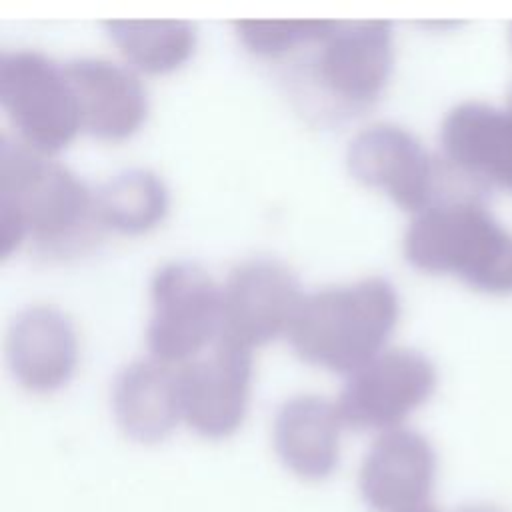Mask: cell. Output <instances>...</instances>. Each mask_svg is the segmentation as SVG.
Masks as SVG:
<instances>
[{
	"mask_svg": "<svg viewBox=\"0 0 512 512\" xmlns=\"http://www.w3.org/2000/svg\"><path fill=\"white\" fill-rule=\"evenodd\" d=\"M96 220L94 194L60 162L24 142L0 148V256L10 258L26 238L60 250Z\"/></svg>",
	"mask_w": 512,
	"mask_h": 512,
	"instance_id": "obj_1",
	"label": "cell"
},
{
	"mask_svg": "<svg viewBox=\"0 0 512 512\" xmlns=\"http://www.w3.org/2000/svg\"><path fill=\"white\" fill-rule=\"evenodd\" d=\"M398 314L396 288L370 276L304 294L286 336L304 362L350 376L386 350Z\"/></svg>",
	"mask_w": 512,
	"mask_h": 512,
	"instance_id": "obj_2",
	"label": "cell"
},
{
	"mask_svg": "<svg viewBox=\"0 0 512 512\" xmlns=\"http://www.w3.org/2000/svg\"><path fill=\"white\" fill-rule=\"evenodd\" d=\"M402 248L420 272L456 276L484 294H512V232L474 198L434 202L414 214Z\"/></svg>",
	"mask_w": 512,
	"mask_h": 512,
	"instance_id": "obj_3",
	"label": "cell"
},
{
	"mask_svg": "<svg viewBox=\"0 0 512 512\" xmlns=\"http://www.w3.org/2000/svg\"><path fill=\"white\" fill-rule=\"evenodd\" d=\"M222 286L192 262H170L150 282V320L146 344L150 358L184 366L218 340Z\"/></svg>",
	"mask_w": 512,
	"mask_h": 512,
	"instance_id": "obj_4",
	"label": "cell"
},
{
	"mask_svg": "<svg viewBox=\"0 0 512 512\" xmlns=\"http://www.w3.org/2000/svg\"><path fill=\"white\" fill-rule=\"evenodd\" d=\"M0 104L20 140L48 156L68 146L82 128L64 66L54 64L40 52L16 50L2 54Z\"/></svg>",
	"mask_w": 512,
	"mask_h": 512,
	"instance_id": "obj_5",
	"label": "cell"
},
{
	"mask_svg": "<svg viewBox=\"0 0 512 512\" xmlns=\"http://www.w3.org/2000/svg\"><path fill=\"white\" fill-rule=\"evenodd\" d=\"M438 384L434 362L412 348L382 350L346 376L336 400L344 426L388 432L430 400Z\"/></svg>",
	"mask_w": 512,
	"mask_h": 512,
	"instance_id": "obj_6",
	"label": "cell"
},
{
	"mask_svg": "<svg viewBox=\"0 0 512 512\" xmlns=\"http://www.w3.org/2000/svg\"><path fill=\"white\" fill-rule=\"evenodd\" d=\"M304 298L296 276L276 260H246L232 268L222 286V322L218 340L254 350L290 324Z\"/></svg>",
	"mask_w": 512,
	"mask_h": 512,
	"instance_id": "obj_7",
	"label": "cell"
},
{
	"mask_svg": "<svg viewBox=\"0 0 512 512\" xmlns=\"http://www.w3.org/2000/svg\"><path fill=\"white\" fill-rule=\"evenodd\" d=\"M346 166L354 180L386 192L412 214L434 204V162L420 140L402 126L382 122L360 130L348 144Z\"/></svg>",
	"mask_w": 512,
	"mask_h": 512,
	"instance_id": "obj_8",
	"label": "cell"
},
{
	"mask_svg": "<svg viewBox=\"0 0 512 512\" xmlns=\"http://www.w3.org/2000/svg\"><path fill=\"white\" fill-rule=\"evenodd\" d=\"M180 384L184 422L202 438H228L248 412L252 352L216 340L208 356L180 366Z\"/></svg>",
	"mask_w": 512,
	"mask_h": 512,
	"instance_id": "obj_9",
	"label": "cell"
},
{
	"mask_svg": "<svg viewBox=\"0 0 512 512\" xmlns=\"http://www.w3.org/2000/svg\"><path fill=\"white\" fill-rule=\"evenodd\" d=\"M436 466V452L420 432H382L360 464V496L372 512H412L430 506Z\"/></svg>",
	"mask_w": 512,
	"mask_h": 512,
	"instance_id": "obj_10",
	"label": "cell"
},
{
	"mask_svg": "<svg viewBox=\"0 0 512 512\" xmlns=\"http://www.w3.org/2000/svg\"><path fill=\"white\" fill-rule=\"evenodd\" d=\"M440 148L458 174L512 194V102L456 104L440 124Z\"/></svg>",
	"mask_w": 512,
	"mask_h": 512,
	"instance_id": "obj_11",
	"label": "cell"
},
{
	"mask_svg": "<svg viewBox=\"0 0 512 512\" xmlns=\"http://www.w3.org/2000/svg\"><path fill=\"white\" fill-rule=\"evenodd\" d=\"M394 62L388 20L334 22L322 40L318 78L322 86L348 104H368L386 86Z\"/></svg>",
	"mask_w": 512,
	"mask_h": 512,
	"instance_id": "obj_12",
	"label": "cell"
},
{
	"mask_svg": "<svg viewBox=\"0 0 512 512\" xmlns=\"http://www.w3.org/2000/svg\"><path fill=\"white\" fill-rule=\"evenodd\" d=\"M6 360L28 392L50 394L66 386L78 364V338L70 318L54 306H28L6 334Z\"/></svg>",
	"mask_w": 512,
	"mask_h": 512,
	"instance_id": "obj_13",
	"label": "cell"
},
{
	"mask_svg": "<svg viewBox=\"0 0 512 512\" xmlns=\"http://www.w3.org/2000/svg\"><path fill=\"white\" fill-rule=\"evenodd\" d=\"M76 96L80 124L102 140L132 136L148 116V96L138 76L104 58H76L64 66Z\"/></svg>",
	"mask_w": 512,
	"mask_h": 512,
	"instance_id": "obj_14",
	"label": "cell"
},
{
	"mask_svg": "<svg viewBox=\"0 0 512 512\" xmlns=\"http://www.w3.org/2000/svg\"><path fill=\"white\" fill-rule=\"evenodd\" d=\"M112 414L120 432L136 444L166 440L182 418L180 366L154 358L124 366L112 384Z\"/></svg>",
	"mask_w": 512,
	"mask_h": 512,
	"instance_id": "obj_15",
	"label": "cell"
},
{
	"mask_svg": "<svg viewBox=\"0 0 512 512\" xmlns=\"http://www.w3.org/2000/svg\"><path fill=\"white\" fill-rule=\"evenodd\" d=\"M342 428L336 402L316 394L288 398L274 416V452L294 476L308 482L324 480L338 468Z\"/></svg>",
	"mask_w": 512,
	"mask_h": 512,
	"instance_id": "obj_16",
	"label": "cell"
},
{
	"mask_svg": "<svg viewBox=\"0 0 512 512\" xmlns=\"http://www.w3.org/2000/svg\"><path fill=\"white\" fill-rule=\"evenodd\" d=\"M100 226L120 234H142L158 226L168 212V188L148 168H130L106 180L94 194Z\"/></svg>",
	"mask_w": 512,
	"mask_h": 512,
	"instance_id": "obj_17",
	"label": "cell"
},
{
	"mask_svg": "<svg viewBox=\"0 0 512 512\" xmlns=\"http://www.w3.org/2000/svg\"><path fill=\"white\" fill-rule=\"evenodd\" d=\"M106 34L140 72L168 74L196 48V26L188 20H106Z\"/></svg>",
	"mask_w": 512,
	"mask_h": 512,
	"instance_id": "obj_18",
	"label": "cell"
},
{
	"mask_svg": "<svg viewBox=\"0 0 512 512\" xmlns=\"http://www.w3.org/2000/svg\"><path fill=\"white\" fill-rule=\"evenodd\" d=\"M334 20H236L240 42L254 54L278 56L298 44L322 42Z\"/></svg>",
	"mask_w": 512,
	"mask_h": 512,
	"instance_id": "obj_19",
	"label": "cell"
},
{
	"mask_svg": "<svg viewBox=\"0 0 512 512\" xmlns=\"http://www.w3.org/2000/svg\"><path fill=\"white\" fill-rule=\"evenodd\" d=\"M458 512H506L498 506H492V504H470V506H464L460 508Z\"/></svg>",
	"mask_w": 512,
	"mask_h": 512,
	"instance_id": "obj_20",
	"label": "cell"
},
{
	"mask_svg": "<svg viewBox=\"0 0 512 512\" xmlns=\"http://www.w3.org/2000/svg\"><path fill=\"white\" fill-rule=\"evenodd\" d=\"M412 512H438V510H434L432 506H424V508H418V510H412Z\"/></svg>",
	"mask_w": 512,
	"mask_h": 512,
	"instance_id": "obj_21",
	"label": "cell"
},
{
	"mask_svg": "<svg viewBox=\"0 0 512 512\" xmlns=\"http://www.w3.org/2000/svg\"><path fill=\"white\" fill-rule=\"evenodd\" d=\"M510 46H512V26H510Z\"/></svg>",
	"mask_w": 512,
	"mask_h": 512,
	"instance_id": "obj_22",
	"label": "cell"
}]
</instances>
